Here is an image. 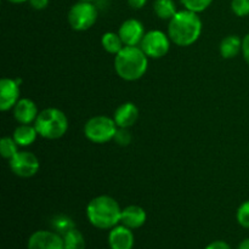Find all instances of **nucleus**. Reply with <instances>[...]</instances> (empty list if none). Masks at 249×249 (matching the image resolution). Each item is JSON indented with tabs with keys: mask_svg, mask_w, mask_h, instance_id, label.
I'll return each instance as SVG.
<instances>
[{
	"mask_svg": "<svg viewBox=\"0 0 249 249\" xmlns=\"http://www.w3.org/2000/svg\"><path fill=\"white\" fill-rule=\"evenodd\" d=\"M202 33V19L190 10L178 11L168 24V36L178 46H190L196 43Z\"/></svg>",
	"mask_w": 249,
	"mask_h": 249,
	"instance_id": "1",
	"label": "nucleus"
},
{
	"mask_svg": "<svg viewBox=\"0 0 249 249\" xmlns=\"http://www.w3.org/2000/svg\"><path fill=\"white\" fill-rule=\"evenodd\" d=\"M87 216L92 226L100 230H111L121 223L122 209L111 196H97L89 202Z\"/></svg>",
	"mask_w": 249,
	"mask_h": 249,
	"instance_id": "2",
	"label": "nucleus"
},
{
	"mask_svg": "<svg viewBox=\"0 0 249 249\" xmlns=\"http://www.w3.org/2000/svg\"><path fill=\"white\" fill-rule=\"evenodd\" d=\"M148 57L140 46H124L114 57V70L119 78L135 82L145 75Z\"/></svg>",
	"mask_w": 249,
	"mask_h": 249,
	"instance_id": "3",
	"label": "nucleus"
},
{
	"mask_svg": "<svg viewBox=\"0 0 249 249\" xmlns=\"http://www.w3.org/2000/svg\"><path fill=\"white\" fill-rule=\"evenodd\" d=\"M34 126L41 138L57 140L67 133L68 118L61 109L51 107L39 112Z\"/></svg>",
	"mask_w": 249,
	"mask_h": 249,
	"instance_id": "4",
	"label": "nucleus"
},
{
	"mask_svg": "<svg viewBox=\"0 0 249 249\" xmlns=\"http://www.w3.org/2000/svg\"><path fill=\"white\" fill-rule=\"evenodd\" d=\"M116 122L106 116H95L84 125V135L94 143H106L114 139L117 133Z\"/></svg>",
	"mask_w": 249,
	"mask_h": 249,
	"instance_id": "5",
	"label": "nucleus"
},
{
	"mask_svg": "<svg viewBox=\"0 0 249 249\" xmlns=\"http://www.w3.org/2000/svg\"><path fill=\"white\" fill-rule=\"evenodd\" d=\"M99 11L91 1L79 0L68 11V23L72 29L77 32H84L91 28L97 21Z\"/></svg>",
	"mask_w": 249,
	"mask_h": 249,
	"instance_id": "6",
	"label": "nucleus"
},
{
	"mask_svg": "<svg viewBox=\"0 0 249 249\" xmlns=\"http://www.w3.org/2000/svg\"><path fill=\"white\" fill-rule=\"evenodd\" d=\"M170 38L164 32L153 31L147 32L140 43V48L148 58H162L169 53Z\"/></svg>",
	"mask_w": 249,
	"mask_h": 249,
	"instance_id": "7",
	"label": "nucleus"
},
{
	"mask_svg": "<svg viewBox=\"0 0 249 249\" xmlns=\"http://www.w3.org/2000/svg\"><path fill=\"white\" fill-rule=\"evenodd\" d=\"M9 162L11 172L16 177L23 178V179L34 177L40 168L38 157L28 151H18L17 155Z\"/></svg>",
	"mask_w": 249,
	"mask_h": 249,
	"instance_id": "8",
	"label": "nucleus"
},
{
	"mask_svg": "<svg viewBox=\"0 0 249 249\" xmlns=\"http://www.w3.org/2000/svg\"><path fill=\"white\" fill-rule=\"evenodd\" d=\"M28 249H65L63 237L55 231L39 230L32 233L28 240Z\"/></svg>",
	"mask_w": 249,
	"mask_h": 249,
	"instance_id": "9",
	"label": "nucleus"
},
{
	"mask_svg": "<svg viewBox=\"0 0 249 249\" xmlns=\"http://www.w3.org/2000/svg\"><path fill=\"white\" fill-rule=\"evenodd\" d=\"M19 79L2 78L0 80V109L2 112L14 108L19 100Z\"/></svg>",
	"mask_w": 249,
	"mask_h": 249,
	"instance_id": "10",
	"label": "nucleus"
},
{
	"mask_svg": "<svg viewBox=\"0 0 249 249\" xmlns=\"http://www.w3.org/2000/svg\"><path fill=\"white\" fill-rule=\"evenodd\" d=\"M118 34L125 46H138L145 36V28L139 19L129 18L121 24Z\"/></svg>",
	"mask_w": 249,
	"mask_h": 249,
	"instance_id": "11",
	"label": "nucleus"
},
{
	"mask_svg": "<svg viewBox=\"0 0 249 249\" xmlns=\"http://www.w3.org/2000/svg\"><path fill=\"white\" fill-rule=\"evenodd\" d=\"M134 242L133 231L126 226L117 225L109 231L108 245L111 249H133Z\"/></svg>",
	"mask_w": 249,
	"mask_h": 249,
	"instance_id": "12",
	"label": "nucleus"
},
{
	"mask_svg": "<svg viewBox=\"0 0 249 249\" xmlns=\"http://www.w3.org/2000/svg\"><path fill=\"white\" fill-rule=\"evenodd\" d=\"M139 118V108L133 102H124L114 111L113 119L118 128H130Z\"/></svg>",
	"mask_w": 249,
	"mask_h": 249,
	"instance_id": "13",
	"label": "nucleus"
},
{
	"mask_svg": "<svg viewBox=\"0 0 249 249\" xmlns=\"http://www.w3.org/2000/svg\"><path fill=\"white\" fill-rule=\"evenodd\" d=\"M38 114V107L31 99H19L14 107V117L19 124L33 123Z\"/></svg>",
	"mask_w": 249,
	"mask_h": 249,
	"instance_id": "14",
	"label": "nucleus"
},
{
	"mask_svg": "<svg viewBox=\"0 0 249 249\" xmlns=\"http://www.w3.org/2000/svg\"><path fill=\"white\" fill-rule=\"evenodd\" d=\"M146 220H147V214L142 207L133 204V206H128L122 209L121 224L131 230L140 229L146 223Z\"/></svg>",
	"mask_w": 249,
	"mask_h": 249,
	"instance_id": "15",
	"label": "nucleus"
},
{
	"mask_svg": "<svg viewBox=\"0 0 249 249\" xmlns=\"http://www.w3.org/2000/svg\"><path fill=\"white\" fill-rule=\"evenodd\" d=\"M38 135L39 134L34 125H31V124H19L15 129L12 138H14V140L16 141V143L19 147H26V146L32 145L36 140V136Z\"/></svg>",
	"mask_w": 249,
	"mask_h": 249,
	"instance_id": "16",
	"label": "nucleus"
},
{
	"mask_svg": "<svg viewBox=\"0 0 249 249\" xmlns=\"http://www.w3.org/2000/svg\"><path fill=\"white\" fill-rule=\"evenodd\" d=\"M219 51L224 58L236 57L242 51V39L238 36H228L221 40Z\"/></svg>",
	"mask_w": 249,
	"mask_h": 249,
	"instance_id": "17",
	"label": "nucleus"
},
{
	"mask_svg": "<svg viewBox=\"0 0 249 249\" xmlns=\"http://www.w3.org/2000/svg\"><path fill=\"white\" fill-rule=\"evenodd\" d=\"M153 11L160 19H172L177 15V5L173 0H155Z\"/></svg>",
	"mask_w": 249,
	"mask_h": 249,
	"instance_id": "18",
	"label": "nucleus"
},
{
	"mask_svg": "<svg viewBox=\"0 0 249 249\" xmlns=\"http://www.w3.org/2000/svg\"><path fill=\"white\" fill-rule=\"evenodd\" d=\"M101 45L105 51H107L108 53H112V55H117L125 46L123 44V41H122L119 34L114 33V32H107V33H105L102 36Z\"/></svg>",
	"mask_w": 249,
	"mask_h": 249,
	"instance_id": "19",
	"label": "nucleus"
},
{
	"mask_svg": "<svg viewBox=\"0 0 249 249\" xmlns=\"http://www.w3.org/2000/svg\"><path fill=\"white\" fill-rule=\"evenodd\" d=\"M62 237L63 243H65V249H85V247H87L84 236L78 229H72L67 233H65Z\"/></svg>",
	"mask_w": 249,
	"mask_h": 249,
	"instance_id": "20",
	"label": "nucleus"
},
{
	"mask_svg": "<svg viewBox=\"0 0 249 249\" xmlns=\"http://www.w3.org/2000/svg\"><path fill=\"white\" fill-rule=\"evenodd\" d=\"M51 225H53V229L55 230V232L60 233L61 236H63L65 233H67L68 231H71L72 229L75 228L74 221L67 215L53 216V220H51Z\"/></svg>",
	"mask_w": 249,
	"mask_h": 249,
	"instance_id": "21",
	"label": "nucleus"
},
{
	"mask_svg": "<svg viewBox=\"0 0 249 249\" xmlns=\"http://www.w3.org/2000/svg\"><path fill=\"white\" fill-rule=\"evenodd\" d=\"M18 152V145L16 143V141L14 140V138H10V136H5L0 141V153H1L2 157L5 160H11Z\"/></svg>",
	"mask_w": 249,
	"mask_h": 249,
	"instance_id": "22",
	"label": "nucleus"
},
{
	"mask_svg": "<svg viewBox=\"0 0 249 249\" xmlns=\"http://www.w3.org/2000/svg\"><path fill=\"white\" fill-rule=\"evenodd\" d=\"M212 2H213V0H181V4L184 5L185 9L196 12V14H199V12L208 9Z\"/></svg>",
	"mask_w": 249,
	"mask_h": 249,
	"instance_id": "23",
	"label": "nucleus"
},
{
	"mask_svg": "<svg viewBox=\"0 0 249 249\" xmlns=\"http://www.w3.org/2000/svg\"><path fill=\"white\" fill-rule=\"evenodd\" d=\"M238 224L242 228L249 229V201L243 202L237 209V214H236Z\"/></svg>",
	"mask_w": 249,
	"mask_h": 249,
	"instance_id": "24",
	"label": "nucleus"
},
{
	"mask_svg": "<svg viewBox=\"0 0 249 249\" xmlns=\"http://www.w3.org/2000/svg\"><path fill=\"white\" fill-rule=\"evenodd\" d=\"M231 9L238 17H246L249 15V0H232Z\"/></svg>",
	"mask_w": 249,
	"mask_h": 249,
	"instance_id": "25",
	"label": "nucleus"
},
{
	"mask_svg": "<svg viewBox=\"0 0 249 249\" xmlns=\"http://www.w3.org/2000/svg\"><path fill=\"white\" fill-rule=\"evenodd\" d=\"M114 142L119 146H128L131 142V134L128 128H118L114 135Z\"/></svg>",
	"mask_w": 249,
	"mask_h": 249,
	"instance_id": "26",
	"label": "nucleus"
},
{
	"mask_svg": "<svg viewBox=\"0 0 249 249\" xmlns=\"http://www.w3.org/2000/svg\"><path fill=\"white\" fill-rule=\"evenodd\" d=\"M28 1L34 10H44L48 7L50 0H28Z\"/></svg>",
	"mask_w": 249,
	"mask_h": 249,
	"instance_id": "27",
	"label": "nucleus"
},
{
	"mask_svg": "<svg viewBox=\"0 0 249 249\" xmlns=\"http://www.w3.org/2000/svg\"><path fill=\"white\" fill-rule=\"evenodd\" d=\"M204 249H231V247L225 241H214V242L209 243Z\"/></svg>",
	"mask_w": 249,
	"mask_h": 249,
	"instance_id": "28",
	"label": "nucleus"
},
{
	"mask_svg": "<svg viewBox=\"0 0 249 249\" xmlns=\"http://www.w3.org/2000/svg\"><path fill=\"white\" fill-rule=\"evenodd\" d=\"M242 53L243 58H245L246 62L249 65V33L243 38L242 40Z\"/></svg>",
	"mask_w": 249,
	"mask_h": 249,
	"instance_id": "29",
	"label": "nucleus"
},
{
	"mask_svg": "<svg viewBox=\"0 0 249 249\" xmlns=\"http://www.w3.org/2000/svg\"><path fill=\"white\" fill-rule=\"evenodd\" d=\"M146 2H147V0H128V5L134 10L142 9Z\"/></svg>",
	"mask_w": 249,
	"mask_h": 249,
	"instance_id": "30",
	"label": "nucleus"
},
{
	"mask_svg": "<svg viewBox=\"0 0 249 249\" xmlns=\"http://www.w3.org/2000/svg\"><path fill=\"white\" fill-rule=\"evenodd\" d=\"M237 249H249V238H246L238 245Z\"/></svg>",
	"mask_w": 249,
	"mask_h": 249,
	"instance_id": "31",
	"label": "nucleus"
},
{
	"mask_svg": "<svg viewBox=\"0 0 249 249\" xmlns=\"http://www.w3.org/2000/svg\"><path fill=\"white\" fill-rule=\"evenodd\" d=\"M7 1L12 2V4H22V2L28 1V0H7Z\"/></svg>",
	"mask_w": 249,
	"mask_h": 249,
	"instance_id": "32",
	"label": "nucleus"
},
{
	"mask_svg": "<svg viewBox=\"0 0 249 249\" xmlns=\"http://www.w3.org/2000/svg\"><path fill=\"white\" fill-rule=\"evenodd\" d=\"M83 1H91L92 2V1H95V0H83Z\"/></svg>",
	"mask_w": 249,
	"mask_h": 249,
	"instance_id": "33",
	"label": "nucleus"
}]
</instances>
